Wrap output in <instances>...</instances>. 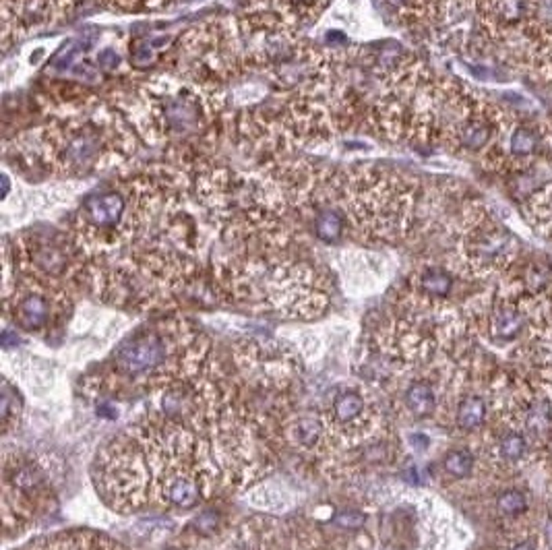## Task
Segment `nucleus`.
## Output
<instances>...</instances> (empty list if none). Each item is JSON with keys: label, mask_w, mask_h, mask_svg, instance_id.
Returning <instances> with one entry per match:
<instances>
[{"label": "nucleus", "mask_w": 552, "mask_h": 550, "mask_svg": "<svg viewBox=\"0 0 552 550\" xmlns=\"http://www.w3.org/2000/svg\"><path fill=\"white\" fill-rule=\"evenodd\" d=\"M257 166L274 178L294 224L307 226L318 242H395L414 224L418 189L391 170L364 163L323 166L298 156Z\"/></svg>", "instance_id": "1"}, {"label": "nucleus", "mask_w": 552, "mask_h": 550, "mask_svg": "<svg viewBox=\"0 0 552 550\" xmlns=\"http://www.w3.org/2000/svg\"><path fill=\"white\" fill-rule=\"evenodd\" d=\"M41 122L4 139L8 163L34 178L85 180L130 170L139 137L119 108L77 85L38 95Z\"/></svg>", "instance_id": "2"}, {"label": "nucleus", "mask_w": 552, "mask_h": 550, "mask_svg": "<svg viewBox=\"0 0 552 550\" xmlns=\"http://www.w3.org/2000/svg\"><path fill=\"white\" fill-rule=\"evenodd\" d=\"M119 110L141 141L180 168L211 161V152L226 139L222 91L172 71L135 85Z\"/></svg>", "instance_id": "3"}, {"label": "nucleus", "mask_w": 552, "mask_h": 550, "mask_svg": "<svg viewBox=\"0 0 552 550\" xmlns=\"http://www.w3.org/2000/svg\"><path fill=\"white\" fill-rule=\"evenodd\" d=\"M189 333L184 323H168L163 329L137 333L120 344L112 364L120 377L128 381L143 379L156 385L161 379H172L180 362L174 348L180 346Z\"/></svg>", "instance_id": "4"}, {"label": "nucleus", "mask_w": 552, "mask_h": 550, "mask_svg": "<svg viewBox=\"0 0 552 550\" xmlns=\"http://www.w3.org/2000/svg\"><path fill=\"white\" fill-rule=\"evenodd\" d=\"M331 0H242L236 23L250 36L296 38Z\"/></svg>", "instance_id": "5"}, {"label": "nucleus", "mask_w": 552, "mask_h": 550, "mask_svg": "<svg viewBox=\"0 0 552 550\" xmlns=\"http://www.w3.org/2000/svg\"><path fill=\"white\" fill-rule=\"evenodd\" d=\"M73 8V0H2V50Z\"/></svg>", "instance_id": "6"}, {"label": "nucleus", "mask_w": 552, "mask_h": 550, "mask_svg": "<svg viewBox=\"0 0 552 550\" xmlns=\"http://www.w3.org/2000/svg\"><path fill=\"white\" fill-rule=\"evenodd\" d=\"M46 476L38 464L29 460H21L15 464V468L4 471V509H11L15 505V517L17 513L23 515L25 511H32L41 501L46 492Z\"/></svg>", "instance_id": "7"}, {"label": "nucleus", "mask_w": 552, "mask_h": 550, "mask_svg": "<svg viewBox=\"0 0 552 550\" xmlns=\"http://www.w3.org/2000/svg\"><path fill=\"white\" fill-rule=\"evenodd\" d=\"M366 416H368V408H366L364 397L356 391H342L331 401L327 424L331 427V431H337L342 434H348V432L358 434L368 424Z\"/></svg>", "instance_id": "8"}, {"label": "nucleus", "mask_w": 552, "mask_h": 550, "mask_svg": "<svg viewBox=\"0 0 552 550\" xmlns=\"http://www.w3.org/2000/svg\"><path fill=\"white\" fill-rule=\"evenodd\" d=\"M527 11V0H478V13L488 32H511Z\"/></svg>", "instance_id": "9"}, {"label": "nucleus", "mask_w": 552, "mask_h": 550, "mask_svg": "<svg viewBox=\"0 0 552 550\" xmlns=\"http://www.w3.org/2000/svg\"><path fill=\"white\" fill-rule=\"evenodd\" d=\"M416 286L429 298H447L453 288V277L440 267H426L416 277Z\"/></svg>", "instance_id": "10"}, {"label": "nucleus", "mask_w": 552, "mask_h": 550, "mask_svg": "<svg viewBox=\"0 0 552 550\" xmlns=\"http://www.w3.org/2000/svg\"><path fill=\"white\" fill-rule=\"evenodd\" d=\"M405 405L416 418H426L431 416L436 408V395L429 383H414L405 391Z\"/></svg>", "instance_id": "11"}, {"label": "nucleus", "mask_w": 552, "mask_h": 550, "mask_svg": "<svg viewBox=\"0 0 552 550\" xmlns=\"http://www.w3.org/2000/svg\"><path fill=\"white\" fill-rule=\"evenodd\" d=\"M486 403L482 397H466L457 408V427L464 431H473L484 422Z\"/></svg>", "instance_id": "12"}, {"label": "nucleus", "mask_w": 552, "mask_h": 550, "mask_svg": "<svg viewBox=\"0 0 552 550\" xmlns=\"http://www.w3.org/2000/svg\"><path fill=\"white\" fill-rule=\"evenodd\" d=\"M102 6L119 13H156L176 0H97Z\"/></svg>", "instance_id": "13"}, {"label": "nucleus", "mask_w": 552, "mask_h": 550, "mask_svg": "<svg viewBox=\"0 0 552 550\" xmlns=\"http://www.w3.org/2000/svg\"><path fill=\"white\" fill-rule=\"evenodd\" d=\"M21 414V399L8 381L2 383V397H0V418H2V431L8 432L13 424H17V416Z\"/></svg>", "instance_id": "14"}, {"label": "nucleus", "mask_w": 552, "mask_h": 550, "mask_svg": "<svg viewBox=\"0 0 552 550\" xmlns=\"http://www.w3.org/2000/svg\"><path fill=\"white\" fill-rule=\"evenodd\" d=\"M443 468H445L447 474H451L453 478H466V476H470V471L473 468V455L468 449L451 451L443 460Z\"/></svg>", "instance_id": "15"}, {"label": "nucleus", "mask_w": 552, "mask_h": 550, "mask_svg": "<svg viewBox=\"0 0 552 550\" xmlns=\"http://www.w3.org/2000/svg\"><path fill=\"white\" fill-rule=\"evenodd\" d=\"M509 147H511V154L517 157H527L532 156L538 147V137L525 128V126H519L511 133V139H509Z\"/></svg>", "instance_id": "16"}, {"label": "nucleus", "mask_w": 552, "mask_h": 550, "mask_svg": "<svg viewBox=\"0 0 552 550\" xmlns=\"http://www.w3.org/2000/svg\"><path fill=\"white\" fill-rule=\"evenodd\" d=\"M521 316L517 314V311L513 309H503L501 313L497 314L494 318V329H497V335L503 337V340H513L519 331H521Z\"/></svg>", "instance_id": "17"}, {"label": "nucleus", "mask_w": 552, "mask_h": 550, "mask_svg": "<svg viewBox=\"0 0 552 550\" xmlns=\"http://www.w3.org/2000/svg\"><path fill=\"white\" fill-rule=\"evenodd\" d=\"M497 507L503 515L507 517H515V515H521L523 511L527 509V499L523 492L519 490H505L501 492V497L497 499Z\"/></svg>", "instance_id": "18"}, {"label": "nucleus", "mask_w": 552, "mask_h": 550, "mask_svg": "<svg viewBox=\"0 0 552 550\" xmlns=\"http://www.w3.org/2000/svg\"><path fill=\"white\" fill-rule=\"evenodd\" d=\"M523 451H525V438H523L521 434L511 432V434L503 436V441H501V453H503V457H507V460H519V457L523 455Z\"/></svg>", "instance_id": "19"}, {"label": "nucleus", "mask_w": 552, "mask_h": 550, "mask_svg": "<svg viewBox=\"0 0 552 550\" xmlns=\"http://www.w3.org/2000/svg\"><path fill=\"white\" fill-rule=\"evenodd\" d=\"M364 521H366L364 513H360V511L356 509L342 511V513L335 517V523H337L339 528H344V530H358V528L364 525Z\"/></svg>", "instance_id": "20"}, {"label": "nucleus", "mask_w": 552, "mask_h": 550, "mask_svg": "<svg viewBox=\"0 0 552 550\" xmlns=\"http://www.w3.org/2000/svg\"><path fill=\"white\" fill-rule=\"evenodd\" d=\"M511 550H536V549H534V544H530V542H519V544H515Z\"/></svg>", "instance_id": "21"}, {"label": "nucleus", "mask_w": 552, "mask_h": 550, "mask_svg": "<svg viewBox=\"0 0 552 550\" xmlns=\"http://www.w3.org/2000/svg\"><path fill=\"white\" fill-rule=\"evenodd\" d=\"M166 550H180V549H166Z\"/></svg>", "instance_id": "22"}]
</instances>
